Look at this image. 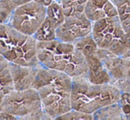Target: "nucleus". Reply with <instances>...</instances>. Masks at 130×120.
Segmentation results:
<instances>
[{
  "label": "nucleus",
  "mask_w": 130,
  "mask_h": 120,
  "mask_svg": "<svg viewBox=\"0 0 130 120\" xmlns=\"http://www.w3.org/2000/svg\"><path fill=\"white\" fill-rule=\"evenodd\" d=\"M72 84L73 78L65 72L41 65L37 67L34 88L39 94L43 110L51 119H57L72 110Z\"/></svg>",
  "instance_id": "nucleus-1"
},
{
  "label": "nucleus",
  "mask_w": 130,
  "mask_h": 120,
  "mask_svg": "<svg viewBox=\"0 0 130 120\" xmlns=\"http://www.w3.org/2000/svg\"><path fill=\"white\" fill-rule=\"evenodd\" d=\"M36 53L41 66L65 72L72 78L87 77L88 66L84 56L74 43L58 39L37 42Z\"/></svg>",
  "instance_id": "nucleus-2"
},
{
  "label": "nucleus",
  "mask_w": 130,
  "mask_h": 120,
  "mask_svg": "<svg viewBox=\"0 0 130 120\" xmlns=\"http://www.w3.org/2000/svg\"><path fill=\"white\" fill-rule=\"evenodd\" d=\"M121 91L111 83H92L87 77L73 78L71 105L72 109L94 114L102 108L118 103Z\"/></svg>",
  "instance_id": "nucleus-3"
},
{
  "label": "nucleus",
  "mask_w": 130,
  "mask_h": 120,
  "mask_svg": "<svg viewBox=\"0 0 130 120\" xmlns=\"http://www.w3.org/2000/svg\"><path fill=\"white\" fill-rule=\"evenodd\" d=\"M36 44L34 36L20 32L9 23L0 24V54L9 63L39 66Z\"/></svg>",
  "instance_id": "nucleus-4"
},
{
  "label": "nucleus",
  "mask_w": 130,
  "mask_h": 120,
  "mask_svg": "<svg viewBox=\"0 0 130 120\" xmlns=\"http://www.w3.org/2000/svg\"><path fill=\"white\" fill-rule=\"evenodd\" d=\"M0 111L21 120H50L43 110L38 92L35 88L12 90L0 103Z\"/></svg>",
  "instance_id": "nucleus-5"
},
{
  "label": "nucleus",
  "mask_w": 130,
  "mask_h": 120,
  "mask_svg": "<svg viewBox=\"0 0 130 120\" xmlns=\"http://www.w3.org/2000/svg\"><path fill=\"white\" fill-rule=\"evenodd\" d=\"M91 34L98 48L114 55L124 56L130 50V38L118 16L93 22Z\"/></svg>",
  "instance_id": "nucleus-6"
},
{
  "label": "nucleus",
  "mask_w": 130,
  "mask_h": 120,
  "mask_svg": "<svg viewBox=\"0 0 130 120\" xmlns=\"http://www.w3.org/2000/svg\"><path fill=\"white\" fill-rule=\"evenodd\" d=\"M47 17V7L33 0L17 7L7 23L23 34L34 36Z\"/></svg>",
  "instance_id": "nucleus-7"
},
{
  "label": "nucleus",
  "mask_w": 130,
  "mask_h": 120,
  "mask_svg": "<svg viewBox=\"0 0 130 120\" xmlns=\"http://www.w3.org/2000/svg\"><path fill=\"white\" fill-rule=\"evenodd\" d=\"M77 49L84 56L88 66L87 78L90 82L96 84L111 83V77L98 53V47L92 34L74 43Z\"/></svg>",
  "instance_id": "nucleus-8"
},
{
  "label": "nucleus",
  "mask_w": 130,
  "mask_h": 120,
  "mask_svg": "<svg viewBox=\"0 0 130 120\" xmlns=\"http://www.w3.org/2000/svg\"><path fill=\"white\" fill-rule=\"evenodd\" d=\"M98 53L111 77V83L121 92L130 93V58L98 48Z\"/></svg>",
  "instance_id": "nucleus-9"
},
{
  "label": "nucleus",
  "mask_w": 130,
  "mask_h": 120,
  "mask_svg": "<svg viewBox=\"0 0 130 120\" xmlns=\"http://www.w3.org/2000/svg\"><path fill=\"white\" fill-rule=\"evenodd\" d=\"M92 27L93 22L84 12L67 16L63 23L57 28L56 37L59 41L74 43L90 34Z\"/></svg>",
  "instance_id": "nucleus-10"
},
{
  "label": "nucleus",
  "mask_w": 130,
  "mask_h": 120,
  "mask_svg": "<svg viewBox=\"0 0 130 120\" xmlns=\"http://www.w3.org/2000/svg\"><path fill=\"white\" fill-rule=\"evenodd\" d=\"M84 13L92 22L118 16L116 6L111 0H88Z\"/></svg>",
  "instance_id": "nucleus-11"
},
{
  "label": "nucleus",
  "mask_w": 130,
  "mask_h": 120,
  "mask_svg": "<svg viewBox=\"0 0 130 120\" xmlns=\"http://www.w3.org/2000/svg\"><path fill=\"white\" fill-rule=\"evenodd\" d=\"M38 66H26L10 63L13 86L15 90H24L34 88Z\"/></svg>",
  "instance_id": "nucleus-12"
},
{
  "label": "nucleus",
  "mask_w": 130,
  "mask_h": 120,
  "mask_svg": "<svg viewBox=\"0 0 130 120\" xmlns=\"http://www.w3.org/2000/svg\"><path fill=\"white\" fill-rule=\"evenodd\" d=\"M12 90H14V86L11 74L10 63L0 54V103Z\"/></svg>",
  "instance_id": "nucleus-13"
},
{
  "label": "nucleus",
  "mask_w": 130,
  "mask_h": 120,
  "mask_svg": "<svg viewBox=\"0 0 130 120\" xmlns=\"http://www.w3.org/2000/svg\"><path fill=\"white\" fill-rule=\"evenodd\" d=\"M115 5L118 17L125 32L130 38V0H111Z\"/></svg>",
  "instance_id": "nucleus-14"
},
{
  "label": "nucleus",
  "mask_w": 130,
  "mask_h": 120,
  "mask_svg": "<svg viewBox=\"0 0 130 120\" xmlns=\"http://www.w3.org/2000/svg\"><path fill=\"white\" fill-rule=\"evenodd\" d=\"M94 119H125L120 103H115L102 108L93 114Z\"/></svg>",
  "instance_id": "nucleus-15"
},
{
  "label": "nucleus",
  "mask_w": 130,
  "mask_h": 120,
  "mask_svg": "<svg viewBox=\"0 0 130 120\" xmlns=\"http://www.w3.org/2000/svg\"><path fill=\"white\" fill-rule=\"evenodd\" d=\"M61 6L66 17L83 13L88 0H55Z\"/></svg>",
  "instance_id": "nucleus-16"
},
{
  "label": "nucleus",
  "mask_w": 130,
  "mask_h": 120,
  "mask_svg": "<svg viewBox=\"0 0 130 120\" xmlns=\"http://www.w3.org/2000/svg\"><path fill=\"white\" fill-rule=\"evenodd\" d=\"M56 29L57 28L51 22L49 19H45L37 32L34 34V37L37 42H47L57 39L56 37Z\"/></svg>",
  "instance_id": "nucleus-17"
},
{
  "label": "nucleus",
  "mask_w": 130,
  "mask_h": 120,
  "mask_svg": "<svg viewBox=\"0 0 130 120\" xmlns=\"http://www.w3.org/2000/svg\"><path fill=\"white\" fill-rule=\"evenodd\" d=\"M47 19H50L56 28L60 26L66 19V15L61 6L55 0L47 6Z\"/></svg>",
  "instance_id": "nucleus-18"
},
{
  "label": "nucleus",
  "mask_w": 130,
  "mask_h": 120,
  "mask_svg": "<svg viewBox=\"0 0 130 120\" xmlns=\"http://www.w3.org/2000/svg\"><path fill=\"white\" fill-rule=\"evenodd\" d=\"M57 119L59 120H93L94 119V116L93 114L85 113V112L80 111V110H70L67 111V113L63 114V115L59 116Z\"/></svg>",
  "instance_id": "nucleus-19"
},
{
  "label": "nucleus",
  "mask_w": 130,
  "mask_h": 120,
  "mask_svg": "<svg viewBox=\"0 0 130 120\" xmlns=\"http://www.w3.org/2000/svg\"><path fill=\"white\" fill-rule=\"evenodd\" d=\"M119 103L122 109L125 119H130V93L122 92Z\"/></svg>",
  "instance_id": "nucleus-20"
},
{
  "label": "nucleus",
  "mask_w": 130,
  "mask_h": 120,
  "mask_svg": "<svg viewBox=\"0 0 130 120\" xmlns=\"http://www.w3.org/2000/svg\"><path fill=\"white\" fill-rule=\"evenodd\" d=\"M31 1L33 0H0V5L12 13L17 7Z\"/></svg>",
  "instance_id": "nucleus-21"
},
{
  "label": "nucleus",
  "mask_w": 130,
  "mask_h": 120,
  "mask_svg": "<svg viewBox=\"0 0 130 120\" xmlns=\"http://www.w3.org/2000/svg\"><path fill=\"white\" fill-rule=\"evenodd\" d=\"M0 119H17L14 116L5 111H0Z\"/></svg>",
  "instance_id": "nucleus-22"
},
{
  "label": "nucleus",
  "mask_w": 130,
  "mask_h": 120,
  "mask_svg": "<svg viewBox=\"0 0 130 120\" xmlns=\"http://www.w3.org/2000/svg\"><path fill=\"white\" fill-rule=\"evenodd\" d=\"M36 1H37V2H39V3H41L42 5H45V6H48L49 5H50L52 2H53L54 0H36Z\"/></svg>",
  "instance_id": "nucleus-23"
}]
</instances>
